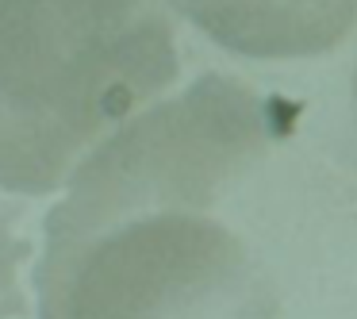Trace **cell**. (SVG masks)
<instances>
[{"instance_id": "obj_5", "label": "cell", "mask_w": 357, "mask_h": 319, "mask_svg": "<svg viewBox=\"0 0 357 319\" xmlns=\"http://www.w3.org/2000/svg\"><path fill=\"white\" fill-rule=\"evenodd\" d=\"M354 93H357V73H354Z\"/></svg>"}, {"instance_id": "obj_3", "label": "cell", "mask_w": 357, "mask_h": 319, "mask_svg": "<svg viewBox=\"0 0 357 319\" xmlns=\"http://www.w3.org/2000/svg\"><path fill=\"white\" fill-rule=\"evenodd\" d=\"M169 4L223 50L261 62L331 54L357 27V0H169Z\"/></svg>"}, {"instance_id": "obj_1", "label": "cell", "mask_w": 357, "mask_h": 319, "mask_svg": "<svg viewBox=\"0 0 357 319\" xmlns=\"http://www.w3.org/2000/svg\"><path fill=\"white\" fill-rule=\"evenodd\" d=\"M269 150V104L227 73L131 116L47 216L39 319H280L269 265L223 219Z\"/></svg>"}, {"instance_id": "obj_4", "label": "cell", "mask_w": 357, "mask_h": 319, "mask_svg": "<svg viewBox=\"0 0 357 319\" xmlns=\"http://www.w3.org/2000/svg\"><path fill=\"white\" fill-rule=\"evenodd\" d=\"M12 212L0 208V319L27 316V296L20 288V262L31 258V242L12 231Z\"/></svg>"}, {"instance_id": "obj_2", "label": "cell", "mask_w": 357, "mask_h": 319, "mask_svg": "<svg viewBox=\"0 0 357 319\" xmlns=\"http://www.w3.org/2000/svg\"><path fill=\"white\" fill-rule=\"evenodd\" d=\"M177 73L169 0H0V188H62Z\"/></svg>"}]
</instances>
